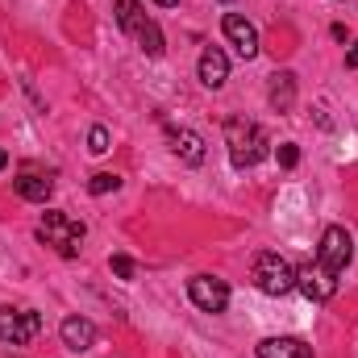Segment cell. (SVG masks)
Returning <instances> with one entry per match:
<instances>
[{"label":"cell","instance_id":"6da1fadb","mask_svg":"<svg viewBox=\"0 0 358 358\" xmlns=\"http://www.w3.org/2000/svg\"><path fill=\"white\" fill-rule=\"evenodd\" d=\"M225 146H229V163L238 167V171H246V167H259L263 159H267V134H263V125L259 121H250V117H229L225 121Z\"/></svg>","mask_w":358,"mask_h":358},{"label":"cell","instance_id":"4fadbf2b","mask_svg":"<svg viewBox=\"0 0 358 358\" xmlns=\"http://www.w3.org/2000/svg\"><path fill=\"white\" fill-rule=\"evenodd\" d=\"M13 187H17V196H21V200H29V204H46V200H50V192H55V179L38 176V171H21V176L13 179Z\"/></svg>","mask_w":358,"mask_h":358},{"label":"cell","instance_id":"8fae6325","mask_svg":"<svg viewBox=\"0 0 358 358\" xmlns=\"http://www.w3.org/2000/svg\"><path fill=\"white\" fill-rule=\"evenodd\" d=\"M196 71H200V84L204 88H225V80H229V59H225V50H217V46H208L204 55H200V63H196Z\"/></svg>","mask_w":358,"mask_h":358},{"label":"cell","instance_id":"7c38bea8","mask_svg":"<svg viewBox=\"0 0 358 358\" xmlns=\"http://www.w3.org/2000/svg\"><path fill=\"white\" fill-rule=\"evenodd\" d=\"M167 138H171V150H176V159H183L187 167H200L204 163V138L196 134V129H167Z\"/></svg>","mask_w":358,"mask_h":358},{"label":"cell","instance_id":"52a82bcc","mask_svg":"<svg viewBox=\"0 0 358 358\" xmlns=\"http://www.w3.org/2000/svg\"><path fill=\"white\" fill-rule=\"evenodd\" d=\"M187 296L200 313H225L229 308V283L217 279V275H196L187 283Z\"/></svg>","mask_w":358,"mask_h":358},{"label":"cell","instance_id":"d6986e66","mask_svg":"<svg viewBox=\"0 0 358 358\" xmlns=\"http://www.w3.org/2000/svg\"><path fill=\"white\" fill-rule=\"evenodd\" d=\"M300 163V146L296 142H283L279 146V167H296Z\"/></svg>","mask_w":358,"mask_h":358},{"label":"cell","instance_id":"5b68a950","mask_svg":"<svg viewBox=\"0 0 358 358\" xmlns=\"http://www.w3.org/2000/svg\"><path fill=\"white\" fill-rule=\"evenodd\" d=\"M38 334H42V317H38V313L13 308V304L0 308V342H4V346H25V342H34Z\"/></svg>","mask_w":358,"mask_h":358},{"label":"cell","instance_id":"277c9868","mask_svg":"<svg viewBox=\"0 0 358 358\" xmlns=\"http://www.w3.org/2000/svg\"><path fill=\"white\" fill-rule=\"evenodd\" d=\"M250 279H255V287H259L263 296H287V292L296 287V267H292L283 255H275V250H263V255L255 259V271H250Z\"/></svg>","mask_w":358,"mask_h":358},{"label":"cell","instance_id":"7a4b0ae2","mask_svg":"<svg viewBox=\"0 0 358 358\" xmlns=\"http://www.w3.org/2000/svg\"><path fill=\"white\" fill-rule=\"evenodd\" d=\"M38 238L46 246H55L63 259H76L80 255V242L88 238V229H84V221H76V217H67L59 208H46L42 221H38Z\"/></svg>","mask_w":358,"mask_h":358},{"label":"cell","instance_id":"44dd1931","mask_svg":"<svg viewBox=\"0 0 358 358\" xmlns=\"http://www.w3.org/2000/svg\"><path fill=\"white\" fill-rule=\"evenodd\" d=\"M155 4H163V8H176L179 0H155Z\"/></svg>","mask_w":358,"mask_h":358},{"label":"cell","instance_id":"8992f818","mask_svg":"<svg viewBox=\"0 0 358 358\" xmlns=\"http://www.w3.org/2000/svg\"><path fill=\"white\" fill-rule=\"evenodd\" d=\"M350 259H355V242H350V234H346L342 225H329V229L321 234L317 263H321L325 271H334V275H342V271L350 267Z\"/></svg>","mask_w":358,"mask_h":358},{"label":"cell","instance_id":"603a6c76","mask_svg":"<svg viewBox=\"0 0 358 358\" xmlns=\"http://www.w3.org/2000/svg\"><path fill=\"white\" fill-rule=\"evenodd\" d=\"M225 4H229V0H225Z\"/></svg>","mask_w":358,"mask_h":358},{"label":"cell","instance_id":"5bb4252c","mask_svg":"<svg viewBox=\"0 0 358 358\" xmlns=\"http://www.w3.org/2000/svg\"><path fill=\"white\" fill-rule=\"evenodd\" d=\"M259 358H313V346L304 338H267L259 342Z\"/></svg>","mask_w":358,"mask_h":358},{"label":"cell","instance_id":"9c48e42d","mask_svg":"<svg viewBox=\"0 0 358 358\" xmlns=\"http://www.w3.org/2000/svg\"><path fill=\"white\" fill-rule=\"evenodd\" d=\"M221 29H225V38L234 42V50H238L242 59H255V55H259V29H255L242 13H225Z\"/></svg>","mask_w":358,"mask_h":358},{"label":"cell","instance_id":"ffe728a7","mask_svg":"<svg viewBox=\"0 0 358 358\" xmlns=\"http://www.w3.org/2000/svg\"><path fill=\"white\" fill-rule=\"evenodd\" d=\"M346 67H358V42L350 46V55H346Z\"/></svg>","mask_w":358,"mask_h":358},{"label":"cell","instance_id":"3957f363","mask_svg":"<svg viewBox=\"0 0 358 358\" xmlns=\"http://www.w3.org/2000/svg\"><path fill=\"white\" fill-rule=\"evenodd\" d=\"M117 25H121V29H125V34H129L150 59L163 55V46H167V42H163V29L146 17V8H142L138 0H117Z\"/></svg>","mask_w":358,"mask_h":358},{"label":"cell","instance_id":"ba28073f","mask_svg":"<svg viewBox=\"0 0 358 358\" xmlns=\"http://www.w3.org/2000/svg\"><path fill=\"white\" fill-rule=\"evenodd\" d=\"M296 287H300L313 304H325V300H334V292H338V275L325 271L321 263H308V267L296 271Z\"/></svg>","mask_w":358,"mask_h":358},{"label":"cell","instance_id":"2e32d148","mask_svg":"<svg viewBox=\"0 0 358 358\" xmlns=\"http://www.w3.org/2000/svg\"><path fill=\"white\" fill-rule=\"evenodd\" d=\"M117 187H121V176H117V171H96V176L88 179L92 196H108V192H117Z\"/></svg>","mask_w":358,"mask_h":358},{"label":"cell","instance_id":"7402d4cb","mask_svg":"<svg viewBox=\"0 0 358 358\" xmlns=\"http://www.w3.org/2000/svg\"><path fill=\"white\" fill-rule=\"evenodd\" d=\"M4 167H8V155H4V150H0V171H4Z\"/></svg>","mask_w":358,"mask_h":358},{"label":"cell","instance_id":"ac0fdd59","mask_svg":"<svg viewBox=\"0 0 358 358\" xmlns=\"http://www.w3.org/2000/svg\"><path fill=\"white\" fill-rule=\"evenodd\" d=\"M108 267H113L117 279H134V275H138V267H134V259H129V255H113V259H108Z\"/></svg>","mask_w":358,"mask_h":358},{"label":"cell","instance_id":"e0dca14e","mask_svg":"<svg viewBox=\"0 0 358 358\" xmlns=\"http://www.w3.org/2000/svg\"><path fill=\"white\" fill-rule=\"evenodd\" d=\"M108 142H113V138H108V129H104V125H92V129H88V150H92V155H104V150H108Z\"/></svg>","mask_w":358,"mask_h":358},{"label":"cell","instance_id":"9a60e30c","mask_svg":"<svg viewBox=\"0 0 358 358\" xmlns=\"http://www.w3.org/2000/svg\"><path fill=\"white\" fill-rule=\"evenodd\" d=\"M267 100H271V108H275V113H292V104H296V76H292V71L271 76Z\"/></svg>","mask_w":358,"mask_h":358},{"label":"cell","instance_id":"30bf717a","mask_svg":"<svg viewBox=\"0 0 358 358\" xmlns=\"http://www.w3.org/2000/svg\"><path fill=\"white\" fill-rule=\"evenodd\" d=\"M59 338H63V346H67V350L84 355V350H92V346H96V325H92L88 317H63Z\"/></svg>","mask_w":358,"mask_h":358}]
</instances>
